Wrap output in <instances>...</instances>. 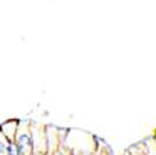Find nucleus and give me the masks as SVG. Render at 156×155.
<instances>
[{
  "label": "nucleus",
  "mask_w": 156,
  "mask_h": 155,
  "mask_svg": "<svg viewBox=\"0 0 156 155\" xmlns=\"http://www.w3.org/2000/svg\"><path fill=\"white\" fill-rule=\"evenodd\" d=\"M14 142H16V146L18 147L20 152L23 155H32L35 152L34 140H32V130L28 127V124L20 123Z\"/></svg>",
  "instance_id": "nucleus-1"
},
{
  "label": "nucleus",
  "mask_w": 156,
  "mask_h": 155,
  "mask_svg": "<svg viewBox=\"0 0 156 155\" xmlns=\"http://www.w3.org/2000/svg\"><path fill=\"white\" fill-rule=\"evenodd\" d=\"M18 126H20L18 120L4 122L3 124H0V133H2L9 141H14L16 136H17V131H18Z\"/></svg>",
  "instance_id": "nucleus-2"
},
{
  "label": "nucleus",
  "mask_w": 156,
  "mask_h": 155,
  "mask_svg": "<svg viewBox=\"0 0 156 155\" xmlns=\"http://www.w3.org/2000/svg\"><path fill=\"white\" fill-rule=\"evenodd\" d=\"M7 146H9V140L0 133V155H6Z\"/></svg>",
  "instance_id": "nucleus-3"
},
{
  "label": "nucleus",
  "mask_w": 156,
  "mask_h": 155,
  "mask_svg": "<svg viewBox=\"0 0 156 155\" xmlns=\"http://www.w3.org/2000/svg\"><path fill=\"white\" fill-rule=\"evenodd\" d=\"M50 155H70V149H67L66 147L60 146L53 154H50Z\"/></svg>",
  "instance_id": "nucleus-4"
},
{
  "label": "nucleus",
  "mask_w": 156,
  "mask_h": 155,
  "mask_svg": "<svg viewBox=\"0 0 156 155\" xmlns=\"http://www.w3.org/2000/svg\"><path fill=\"white\" fill-rule=\"evenodd\" d=\"M42 155H50V154H49V152H43Z\"/></svg>",
  "instance_id": "nucleus-5"
}]
</instances>
